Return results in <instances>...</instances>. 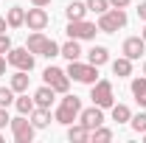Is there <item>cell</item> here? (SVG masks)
Wrapping results in <instances>:
<instances>
[{
  "label": "cell",
  "mask_w": 146,
  "mask_h": 143,
  "mask_svg": "<svg viewBox=\"0 0 146 143\" xmlns=\"http://www.w3.org/2000/svg\"><path fill=\"white\" fill-rule=\"evenodd\" d=\"M28 51L34 56H59V45H56L54 39H48V36L42 34V31H34V34L28 36V45H25Z\"/></svg>",
  "instance_id": "6da1fadb"
},
{
  "label": "cell",
  "mask_w": 146,
  "mask_h": 143,
  "mask_svg": "<svg viewBox=\"0 0 146 143\" xmlns=\"http://www.w3.org/2000/svg\"><path fill=\"white\" fill-rule=\"evenodd\" d=\"M124 25H127V11L124 9H107L104 14H98V31L101 34H115Z\"/></svg>",
  "instance_id": "7a4b0ae2"
},
{
  "label": "cell",
  "mask_w": 146,
  "mask_h": 143,
  "mask_svg": "<svg viewBox=\"0 0 146 143\" xmlns=\"http://www.w3.org/2000/svg\"><path fill=\"white\" fill-rule=\"evenodd\" d=\"M79 112H82V98L79 95H68L65 93V98H62V104L56 109V121L65 126H70L76 118H79Z\"/></svg>",
  "instance_id": "3957f363"
},
{
  "label": "cell",
  "mask_w": 146,
  "mask_h": 143,
  "mask_svg": "<svg viewBox=\"0 0 146 143\" xmlns=\"http://www.w3.org/2000/svg\"><path fill=\"white\" fill-rule=\"evenodd\" d=\"M65 73L70 76L73 81H82V84H96V81H98V68L90 65V62H87V65H82V62L76 59V62L68 65V70H65Z\"/></svg>",
  "instance_id": "277c9868"
},
{
  "label": "cell",
  "mask_w": 146,
  "mask_h": 143,
  "mask_svg": "<svg viewBox=\"0 0 146 143\" xmlns=\"http://www.w3.org/2000/svg\"><path fill=\"white\" fill-rule=\"evenodd\" d=\"M90 98H93V104H96V107H101V109L112 107V104H115V95H112V84H110V81H96V84H93Z\"/></svg>",
  "instance_id": "5b68a950"
},
{
  "label": "cell",
  "mask_w": 146,
  "mask_h": 143,
  "mask_svg": "<svg viewBox=\"0 0 146 143\" xmlns=\"http://www.w3.org/2000/svg\"><path fill=\"white\" fill-rule=\"evenodd\" d=\"M11 135H14V140L17 143H31L34 140V124L25 118V115H20V118H11Z\"/></svg>",
  "instance_id": "8992f818"
},
{
  "label": "cell",
  "mask_w": 146,
  "mask_h": 143,
  "mask_svg": "<svg viewBox=\"0 0 146 143\" xmlns=\"http://www.w3.org/2000/svg\"><path fill=\"white\" fill-rule=\"evenodd\" d=\"M96 34H98V25L87 23V20H70V25H68V36L70 39H93Z\"/></svg>",
  "instance_id": "52a82bcc"
},
{
  "label": "cell",
  "mask_w": 146,
  "mask_h": 143,
  "mask_svg": "<svg viewBox=\"0 0 146 143\" xmlns=\"http://www.w3.org/2000/svg\"><path fill=\"white\" fill-rule=\"evenodd\" d=\"M9 65H14L17 70H34V54L28 48H11L9 56H6Z\"/></svg>",
  "instance_id": "ba28073f"
},
{
  "label": "cell",
  "mask_w": 146,
  "mask_h": 143,
  "mask_svg": "<svg viewBox=\"0 0 146 143\" xmlns=\"http://www.w3.org/2000/svg\"><path fill=\"white\" fill-rule=\"evenodd\" d=\"M42 79H45V84L54 87L56 93H68V87H70V76L65 70H59V68H48V70L42 73Z\"/></svg>",
  "instance_id": "9c48e42d"
},
{
  "label": "cell",
  "mask_w": 146,
  "mask_h": 143,
  "mask_svg": "<svg viewBox=\"0 0 146 143\" xmlns=\"http://www.w3.org/2000/svg\"><path fill=\"white\" fill-rule=\"evenodd\" d=\"M25 25H28V31H42V28L48 25V11H45L42 6L28 9V11H25Z\"/></svg>",
  "instance_id": "30bf717a"
},
{
  "label": "cell",
  "mask_w": 146,
  "mask_h": 143,
  "mask_svg": "<svg viewBox=\"0 0 146 143\" xmlns=\"http://www.w3.org/2000/svg\"><path fill=\"white\" fill-rule=\"evenodd\" d=\"M79 124H84L90 132L96 129V126H101V124H104V112H101V107L93 104L90 109H82V112H79Z\"/></svg>",
  "instance_id": "8fae6325"
},
{
  "label": "cell",
  "mask_w": 146,
  "mask_h": 143,
  "mask_svg": "<svg viewBox=\"0 0 146 143\" xmlns=\"http://www.w3.org/2000/svg\"><path fill=\"white\" fill-rule=\"evenodd\" d=\"M121 51H124L127 59L135 62V59H141V56L146 54V39H143V36H129L127 42H124V48H121Z\"/></svg>",
  "instance_id": "7c38bea8"
},
{
  "label": "cell",
  "mask_w": 146,
  "mask_h": 143,
  "mask_svg": "<svg viewBox=\"0 0 146 143\" xmlns=\"http://www.w3.org/2000/svg\"><path fill=\"white\" fill-rule=\"evenodd\" d=\"M68 140H70V143L90 140V129H87L84 124H70V126H68Z\"/></svg>",
  "instance_id": "4fadbf2b"
},
{
  "label": "cell",
  "mask_w": 146,
  "mask_h": 143,
  "mask_svg": "<svg viewBox=\"0 0 146 143\" xmlns=\"http://www.w3.org/2000/svg\"><path fill=\"white\" fill-rule=\"evenodd\" d=\"M87 59H90V65L101 68V65H107V62H110V51L104 48V45H93L90 51H87Z\"/></svg>",
  "instance_id": "5bb4252c"
},
{
  "label": "cell",
  "mask_w": 146,
  "mask_h": 143,
  "mask_svg": "<svg viewBox=\"0 0 146 143\" xmlns=\"http://www.w3.org/2000/svg\"><path fill=\"white\" fill-rule=\"evenodd\" d=\"M54 95H56V90H54V87L42 84V87L34 93V104H36V107H51V104H54Z\"/></svg>",
  "instance_id": "9a60e30c"
},
{
  "label": "cell",
  "mask_w": 146,
  "mask_h": 143,
  "mask_svg": "<svg viewBox=\"0 0 146 143\" xmlns=\"http://www.w3.org/2000/svg\"><path fill=\"white\" fill-rule=\"evenodd\" d=\"M59 56H65L68 62H76L82 56V48H79V39H68L65 45H59Z\"/></svg>",
  "instance_id": "2e32d148"
},
{
  "label": "cell",
  "mask_w": 146,
  "mask_h": 143,
  "mask_svg": "<svg viewBox=\"0 0 146 143\" xmlns=\"http://www.w3.org/2000/svg\"><path fill=\"white\" fill-rule=\"evenodd\" d=\"M31 124H34V129H45V126L51 124V112H48V107H34V112H31Z\"/></svg>",
  "instance_id": "e0dca14e"
},
{
  "label": "cell",
  "mask_w": 146,
  "mask_h": 143,
  "mask_svg": "<svg viewBox=\"0 0 146 143\" xmlns=\"http://www.w3.org/2000/svg\"><path fill=\"white\" fill-rule=\"evenodd\" d=\"M6 23H9V28H20V25H25V9H23V6H14V9H9V14H6Z\"/></svg>",
  "instance_id": "ac0fdd59"
},
{
  "label": "cell",
  "mask_w": 146,
  "mask_h": 143,
  "mask_svg": "<svg viewBox=\"0 0 146 143\" xmlns=\"http://www.w3.org/2000/svg\"><path fill=\"white\" fill-rule=\"evenodd\" d=\"M28 79H31L28 70H17L11 76V84H9V87L14 90V93H25V90H28Z\"/></svg>",
  "instance_id": "d6986e66"
},
{
  "label": "cell",
  "mask_w": 146,
  "mask_h": 143,
  "mask_svg": "<svg viewBox=\"0 0 146 143\" xmlns=\"http://www.w3.org/2000/svg\"><path fill=\"white\" fill-rule=\"evenodd\" d=\"M112 73H115L118 79H124V76H132V59H127V56L115 59V62H112Z\"/></svg>",
  "instance_id": "ffe728a7"
},
{
  "label": "cell",
  "mask_w": 146,
  "mask_h": 143,
  "mask_svg": "<svg viewBox=\"0 0 146 143\" xmlns=\"http://www.w3.org/2000/svg\"><path fill=\"white\" fill-rule=\"evenodd\" d=\"M65 14H68V20H84V14H87V3H68V9H65Z\"/></svg>",
  "instance_id": "44dd1931"
},
{
  "label": "cell",
  "mask_w": 146,
  "mask_h": 143,
  "mask_svg": "<svg viewBox=\"0 0 146 143\" xmlns=\"http://www.w3.org/2000/svg\"><path fill=\"white\" fill-rule=\"evenodd\" d=\"M132 95H135V101H138L141 107H146V79L143 76L132 81Z\"/></svg>",
  "instance_id": "7402d4cb"
},
{
  "label": "cell",
  "mask_w": 146,
  "mask_h": 143,
  "mask_svg": "<svg viewBox=\"0 0 146 143\" xmlns=\"http://www.w3.org/2000/svg\"><path fill=\"white\" fill-rule=\"evenodd\" d=\"M129 118H132V109L127 104H112V121H118V124H127Z\"/></svg>",
  "instance_id": "603a6c76"
},
{
  "label": "cell",
  "mask_w": 146,
  "mask_h": 143,
  "mask_svg": "<svg viewBox=\"0 0 146 143\" xmlns=\"http://www.w3.org/2000/svg\"><path fill=\"white\" fill-rule=\"evenodd\" d=\"M14 104H17V112L20 115H31L34 112V98H28V95H20V98H14Z\"/></svg>",
  "instance_id": "cb8c5ba5"
},
{
  "label": "cell",
  "mask_w": 146,
  "mask_h": 143,
  "mask_svg": "<svg viewBox=\"0 0 146 143\" xmlns=\"http://www.w3.org/2000/svg\"><path fill=\"white\" fill-rule=\"evenodd\" d=\"M90 140H96V143H110V140H112V132L104 129V126H96V129L90 132Z\"/></svg>",
  "instance_id": "d4e9b609"
},
{
  "label": "cell",
  "mask_w": 146,
  "mask_h": 143,
  "mask_svg": "<svg viewBox=\"0 0 146 143\" xmlns=\"http://www.w3.org/2000/svg\"><path fill=\"white\" fill-rule=\"evenodd\" d=\"M110 9V0H87V11H96V14H104Z\"/></svg>",
  "instance_id": "484cf974"
},
{
  "label": "cell",
  "mask_w": 146,
  "mask_h": 143,
  "mask_svg": "<svg viewBox=\"0 0 146 143\" xmlns=\"http://www.w3.org/2000/svg\"><path fill=\"white\" fill-rule=\"evenodd\" d=\"M9 104H14V90L0 87V107H9Z\"/></svg>",
  "instance_id": "4316f807"
},
{
  "label": "cell",
  "mask_w": 146,
  "mask_h": 143,
  "mask_svg": "<svg viewBox=\"0 0 146 143\" xmlns=\"http://www.w3.org/2000/svg\"><path fill=\"white\" fill-rule=\"evenodd\" d=\"M129 124H132L135 132H146V115H143V112H141V115H132V118H129Z\"/></svg>",
  "instance_id": "83f0119b"
},
{
  "label": "cell",
  "mask_w": 146,
  "mask_h": 143,
  "mask_svg": "<svg viewBox=\"0 0 146 143\" xmlns=\"http://www.w3.org/2000/svg\"><path fill=\"white\" fill-rule=\"evenodd\" d=\"M11 51V39H9V34H0V54H9Z\"/></svg>",
  "instance_id": "f1b7e54d"
},
{
  "label": "cell",
  "mask_w": 146,
  "mask_h": 143,
  "mask_svg": "<svg viewBox=\"0 0 146 143\" xmlns=\"http://www.w3.org/2000/svg\"><path fill=\"white\" fill-rule=\"evenodd\" d=\"M9 124H11V118H9V112H6V107H0V129H6Z\"/></svg>",
  "instance_id": "f546056e"
},
{
  "label": "cell",
  "mask_w": 146,
  "mask_h": 143,
  "mask_svg": "<svg viewBox=\"0 0 146 143\" xmlns=\"http://www.w3.org/2000/svg\"><path fill=\"white\" fill-rule=\"evenodd\" d=\"M110 6H112V9H127L129 0H110Z\"/></svg>",
  "instance_id": "4dcf8cb0"
},
{
  "label": "cell",
  "mask_w": 146,
  "mask_h": 143,
  "mask_svg": "<svg viewBox=\"0 0 146 143\" xmlns=\"http://www.w3.org/2000/svg\"><path fill=\"white\" fill-rule=\"evenodd\" d=\"M138 17L146 23V3H141V6H138Z\"/></svg>",
  "instance_id": "1f68e13d"
},
{
  "label": "cell",
  "mask_w": 146,
  "mask_h": 143,
  "mask_svg": "<svg viewBox=\"0 0 146 143\" xmlns=\"http://www.w3.org/2000/svg\"><path fill=\"white\" fill-rule=\"evenodd\" d=\"M31 3H34V6H42V9H45V6H48L51 0H31Z\"/></svg>",
  "instance_id": "d6a6232c"
},
{
  "label": "cell",
  "mask_w": 146,
  "mask_h": 143,
  "mask_svg": "<svg viewBox=\"0 0 146 143\" xmlns=\"http://www.w3.org/2000/svg\"><path fill=\"white\" fill-rule=\"evenodd\" d=\"M6 73V59H3V54H0V76Z\"/></svg>",
  "instance_id": "836d02e7"
},
{
  "label": "cell",
  "mask_w": 146,
  "mask_h": 143,
  "mask_svg": "<svg viewBox=\"0 0 146 143\" xmlns=\"http://www.w3.org/2000/svg\"><path fill=\"white\" fill-rule=\"evenodd\" d=\"M6 25H9V23H6V20L0 17V34H6Z\"/></svg>",
  "instance_id": "e575fe53"
},
{
  "label": "cell",
  "mask_w": 146,
  "mask_h": 143,
  "mask_svg": "<svg viewBox=\"0 0 146 143\" xmlns=\"http://www.w3.org/2000/svg\"><path fill=\"white\" fill-rule=\"evenodd\" d=\"M141 36H143V39H146V25H143V31H141Z\"/></svg>",
  "instance_id": "d590c367"
},
{
  "label": "cell",
  "mask_w": 146,
  "mask_h": 143,
  "mask_svg": "<svg viewBox=\"0 0 146 143\" xmlns=\"http://www.w3.org/2000/svg\"><path fill=\"white\" fill-rule=\"evenodd\" d=\"M143 76H146V62H143Z\"/></svg>",
  "instance_id": "8d00e7d4"
},
{
  "label": "cell",
  "mask_w": 146,
  "mask_h": 143,
  "mask_svg": "<svg viewBox=\"0 0 146 143\" xmlns=\"http://www.w3.org/2000/svg\"><path fill=\"white\" fill-rule=\"evenodd\" d=\"M143 140H146V132H143Z\"/></svg>",
  "instance_id": "74e56055"
},
{
  "label": "cell",
  "mask_w": 146,
  "mask_h": 143,
  "mask_svg": "<svg viewBox=\"0 0 146 143\" xmlns=\"http://www.w3.org/2000/svg\"><path fill=\"white\" fill-rule=\"evenodd\" d=\"M0 143H3V138H0Z\"/></svg>",
  "instance_id": "f35d334b"
}]
</instances>
